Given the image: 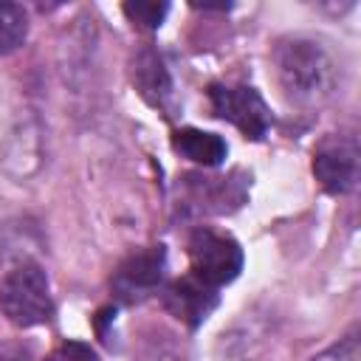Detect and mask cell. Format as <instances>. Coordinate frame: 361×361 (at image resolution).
<instances>
[{"label": "cell", "mask_w": 361, "mask_h": 361, "mask_svg": "<svg viewBox=\"0 0 361 361\" xmlns=\"http://www.w3.org/2000/svg\"><path fill=\"white\" fill-rule=\"evenodd\" d=\"M274 65L285 96L293 102H319L330 93L336 82L333 56L319 42L305 37L279 42L274 51Z\"/></svg>", "instance_id": "cell-1"}, {"label": "cell", "mask_w": 361, "mask_h": 361, "mask_svg": "<svg viewBox=\"0 0 361 361\" xmlns=\"http://www.w3.org/2000/svg\"><path fill=\"white\" fill-rule=\"evenodd\" d=\"M0 310L17 327H37L54 316L48 276L37 262H23L0 279Z\"/></svg>", "instance_id": "cell-2"}, {"label": "cell", "mask_w": 361, "mask_h": 361, "mask_svg": "<svg viewBox=\"0 0 361 361\" xmlns=\"http://www.w3.org/2000/svg\"><path fill=\"white\" fill-rule=\"evenodd\" d=\"M186 251H189L192 276H197L212 288H223L234 282L243 271L240 243L231 234H223L217 228L197 226L186 240Z\"/></svg>", "instance_id": "cell-3"}, {"label": "cell", "mask_w": 361, "mask_h": 361, "mask_svg": "<svg viewBox=\"0 0 361 361\" xmlns=\"http://www.w3.org/2000/svg\"><path fill=\"white\" fill-rule=\"evenodd\" d=\"M209 104L217 118L234 124L251 141L265 138L271 127V110L251 85H209Z\"/></svg>", "instance_id": "cell-4"}, {"label": "cell", "mask_w": 361, "mask_h": 361, "mask_svg": "<svg viewBox=\"0 0 361 361\" xmlns=\"http://www.w3.org/2000/svg\"><path fill=\"white\" fill-rule=\"evenodd\" d=\"M313 175L327 195H347L358 180V144L353 135H327L313 152Z\"/></svg>", "instance_id": "cell-5"}, {"label": "cell", "mask_w": 361, "mask_h": 361, "mask_svg": "<svg viewBox=\"0 0 361 361\" xmlns=\"http://www.w3.org/2000/svg\"><path fill=\"white\" fill-rule=\"evenodd\" d=\"M248 178L240 180V172L231 175H183V200L192 203L197 212L223 214L243 206L248 192Z\"/></svg>", "instance_id": "cell-6"}, {"label": "cell", "mask_w": 361, "mask_h": 361, "mask_svg": "<svg viewBox=\"0 0 361 361\" xmlns=\"http://www.w3.org/2000/svg\"><path fill=\"white\" fill-rule=\"evenodd\" d=\"M164 268H166V251L164 245H149V248H141L135 254H130L116 276H113V290L127 299V302H135L141 299L144 293L155 290L164 279Z\"/></svg>", "instance_id": "cell-7"}, {"label": "cell", "mask_w": 361, "mask_h": 361, "mask_svg": "<svg viewBox=\"0 0 361 361\" xmlns=\"http://www.w3.org/2000/svg\"><path fill=\"white\" fill-rule=\"evenodd\" d=\"M164 305L175 319H180L189 327H197L217 307V288H212V285H206V282H200L197 276L189 274L183 279H175L166 288Z\"/></svg>", "instance_id": "cell-8"}, {"label": "cell", "mask_w": 361, "mask_h": 361, "mask_svg": "<svg viewBox=\"0 0 361 361\" xmlns=\"http://www.w3.org/2000/svg\"><path fill=\"white\" fill-rule=\"evenodd\" d=\"M172 147L175 152H180L183 158L200 164V166H220L228 155V144L209 130H197V127H180L172 133Z\"/></svg>", "instance_id": "cell-9"}, {"label": "cell", "mask_w": 361, "mask_h": 361, "mask_svg": "<svg viewBox=\"0 0 361 361\" xmlns=\"http://www.w3.org/2000/svg\"><path fill=\"white\" fill-rule=\"evenodd\" d=\"M133 82L138 87V93L149 102V104H164V99L172 90V79L169 71L164 65V59L152 51V48H141L133 59Z\"/></svg>", "instance_id": "cell-10"}, {"label": "cell", "mask_w": 361, "mask_h": 361, "mask_svg": "<svg viewBox=\"0 0 361 361\" xmlns=\"http://www.w3.org/2000/svg\"><path fill=\"white\" fill-rule=\"evenodd\" d=\"M28 37V14L17 3H0V54L17 51Z\"/></svg>", "instance_id": "cell-11"}, {"label": "cell", "mask_w": 361, "mask_h": 361, "mask_svg": "<svg viewBox=\"0 0 361 361\" xmlns=\"http://www.w3.org/2000/svg\"><path fill=\"white\" fill-rule=\"evenodd\" d=\"M121 11L135 28L155 31V28H161L164 17L169 14V3H124Z\"/></svg>", "instance_id": "cell-12"}, {"label": "cell", "mask_w": 361, "mask_h": 361, "mask_svg": "<svg viewBox=\"0 0 361 361\" xmlns=\"http://www.w3.org/2000/svg\"><path fill=\"white\" fill-rule=\"evenodd\" d=\"M310 361H361L358 330H350L344 338H338L336 344H330L327 350H322L319 355H313Z\"/></svg>", "instance_id": "cell-13"}, {"label": "cell", "mask_w": 361, "mask_h": 361, "mask_svg": "<svg viewBox=\"0 0 361 361\" xmlns=\"http://www.w3.org/2000/svg\"><path fill=\"white\" fill-rule=\"evenodd\" d=\"M45 361H96V353L82 341H68V344L56 347Z\"/></svg>", "instance_id": "cell-14"}, {"label": "cell", "mask_w": 361, "mask_h": 361, "mask_svg": "<svg viewBox=\"0 0 361 361\" xmlns=\"http://www.w3.org/2000/svg\"><path fill=\"white\" fill-rule=\"evenodd\" d=\"M0 361H31V353L17 341H3L0 344Z\"/></svg>", "instance_id": "cell-15"}]
</instances>
